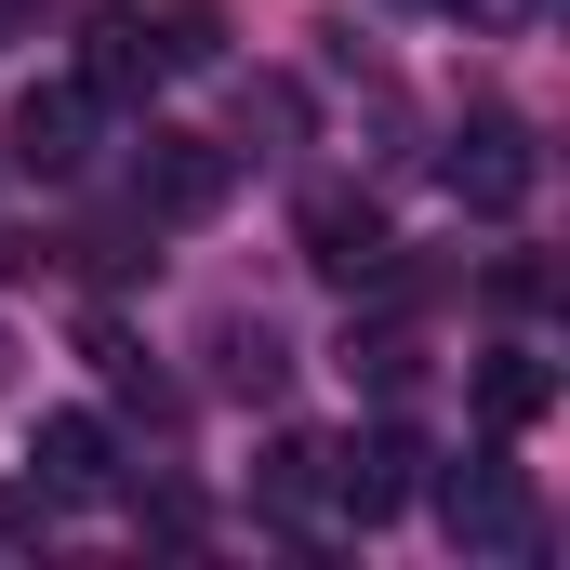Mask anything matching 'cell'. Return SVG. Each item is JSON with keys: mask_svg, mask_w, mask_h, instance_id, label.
<instances>
[{"mask_svg": "<svg viewBox=\"0 0 570 570\" xmlns=\"http://www.w3.org/2000/svg\"><path fill=\"white\" fill-rule=\"evenodd\" d=\"M478 412H491V425H544V412H558V372H544L531 345H504V358L478 372Z\"/></svg>", "mask_w": 570, "mask_h": 570, "instance_id": "obj_10", "label": "cell"}, {"mask_svg": "<svg viewBox=\"0 0 570 570\" xmlns=\"http://www.w3.org/2000/svg\"><path fill=\"white\" fill-rule=\"evenodd\" d=\"M226 186H239V159L213 134H146L134 146V213L146 226H199V213H226Z\"/></svg>", "mask_w": 570, "mask_h": 570, "instance_id": "obj_4", "label": "cell"}, {"mask_svg": "<svg viewBox=\"0 0 570 570\" xmlns=\"http://www.w3.org/2000/svg\"><path fill=\"white\" fill-rule=\"evenodd\" d=\"M13 159H27L40 186H67V173L94 159V94H80V80H27V107H13Z\"/></svg>", "mask_w": 570, "mask_h": 570, "instance_id": "obj_8", "label": "cell"}, {"mask_svg": "<svg viewBox=\"0 0 570 570\" xmlns=\"http://www.w3.org/2000/svg\"><path fill=\"white\" fill-rule=\"evenodd\" d=\"M40 13H53V0H0V40H27V27H40Z\"/></svg>", "mask_w": 570, "mask_h": 570, "instance_id": "obj_13", "label": "cell"}, {"mask_svg": "<svg viewBox=\"0 0 570 570\" xmlns=\"http://www.w3.org/2000/svg\"><path fill=\"white\" fill-rule=\"evenodd\" d=\"M425 491H438V531H451L464 558H531V544H544L531 478H518V464H491V451H478V464H451V478H425Z\"/></svg>", "mask_w": 570, "mask_h": 570, "instance_id": "obj_1", "label": "cell"}, {"mask_svg": "<svg viewBox=\"0 0 570 570\" xmlns=\"http://www.w3.org/2000/svg\"><path fill=\"white\" fill-rule=\"evenodd\" d=\"M213 385H226V399H279V385H292V345L266 332V318H213Z\"/></svg>", "mask_w": 570, "mask_h": 570, "instance_id": "obj_9", "label": "cell"}, {"mask_svg": "<svg viewBox=\"0 0 570 570\" xmlns=\"http://www.w3.org/2000/svg\"><path fill=\"white\" fill-rule=\"evenodd\" d=\"M253 504H266V518H305V504H318V438H279V451H266Z\"/></svg>", "mask_w": 570, "mask_h": 570, "instance_id": "obj_11", "label": "cell"}, {"mask_svg": "<svg viewBox=\"0 0 570 570\" xmlns=\"http://www.w3.org/2000/svg\"><path fill=\"white\" fill-rule=\"evenodd\" d=\"M0 266H40V253H27V239H13V226H0Z\"/></svg>", "mask_w": 570, "mask_h": 570, "instance_id": "obj_14", "label": "cell"}, {"mask_svg": "<svg viewBox=\"0 0 570 570\" xmlns=\"http://www.w3.org/2000/svg\"><path fill=\"white\" fill-rule=\"evenodd\" d=\"M412 491H425V438L412 425H358L345 451H318V504H345L358 531H385Z\"/></svg>", "mask_w": 570, "mask_h": 570, "instance_id": "obj_2", "label": "cell"}, {"mask_svg": "<svg viewBox=\"0 0 570 570\" xmlns=\"http://www.w3.org/2000/svg\"><path fill=\"white\" fill-rule=\"evenodd\" d=\"M159 53H173V67H226V13H213V0H173V13H159Z\"/></svg>", "mask_w": 570, "mask_h": 570, "instance_id": "obj_12", "label": "cell"}, {"mask_svg": "<svg viewBox=\"0 0 570 570\" xmlns=\"http://www.w3.org/2000/svg\"><path fill=\"white\" fill-rule=\"evenodd\" d=\"M27 478H40V504H107V491H120V425H107V412H40Z\"/></svg>", "mask_w": 570, "mask_h": 570, "instance_id": "obj_6", "label": "cell"}, {"mask_svg": "<svg viewBox=\"0 0 570 570\" xmlns=\"http://www.w3.org/2000/svg\"><path fill=\"white\" fill-rule=\"evenodd\" d=\"M305 266L345 292H372L385 266H399V226H385V199H358V186H318L305 199Z\"/></svg>", "mask_w": 570, "mask_h": 570, "instance_id": "obj_5", "label": "cell"}, {"mask_svg": "<svg viewBox=\"0 0 570 570\" xmlns=\"http://www.w3.org/2000/svg\"><path fill=\"white\" fill-rule=\"evenodd\" d=\"M0 385H13V332H0Z\"/></svg>", "mask_w": 570, "mask_h": 570, "instance_id": "obj_15", "label": "cell"}, {"mask_svg": "<svg viewBox=\"0 0 570 570\" xmlns=\"http://www.w3.org/2000/svg\"><path fill=\"white\" fill-rule=\"evenodd\" d=\"M438 173H451V199H464V213H491V226H504V213H531V186H544V146H531V120L478 107V120L451 134V159H438Z\"/></svg>", "mask_w": 570, "mask_h": 570, "instance_id": "obj_3", "label": "cell"}, {"mask_svg": "<svg viewBox=\"0 0 570 570\" xmlns=\"http://www.w3.org/2000/svg\"><path fill=\"white\" fill-rule=\"evenodd\" d=\"M159 80H173L159 13H80V94H94V107H146Z\"/></svg>", "mask_w": 570, "mask_h": 570, "instance_id": "obj_7", "label": "cell"}]
</instances>
